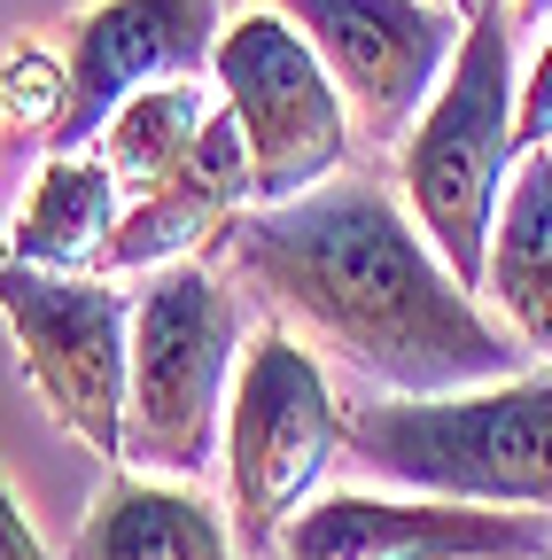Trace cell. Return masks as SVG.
<instances>
[{
  "instance_id": "1",
  "label": "cell",
  "mask_w": 552,
  "mask_h": 560,
  "mask_svg": "<svg viewBox=\"0 0 552 560\" xmlns=\"http://www.w3.org/2000/svg\"><path fill=\"white\" fill-rule=\"evenodd\" d=\"M226 249L234 272H249L272 304H289L397 397L506 382L521 359L474 312L467 280L436 257V242L412 234V219H397V202L366 179H319L312 195L257 202L226 226Z\"/></svg>"
},
{
  "instance_id": "2",
  "label": "cell",
  "mask_w": 552,
  "mask_h": 560,
  "mask_svg": "<svg viewBox=\"0 0 552 560\" xmlns=\"http://www.w3.org/2000/svg\"><path fill=\"white\" fill-rule=\"evenodd\" d=\"M506 32H514L506 0H474L444 86L412 117V140L397 156L412 226L436 242V257L467 289H482L491 219H498V195H506L514 156H521L514 149V39Z\"/></svg>"
},
{
  "instance_id": "3",
  "label": "cell",
  "mask_w": 552,
  "mask_h": 560,
  "mask_svg": "<svg viewBox=\"0 0 552 560\" xmlns=\"http://www.w3.org/2000/svg\"><path fill=\"white\" fill-rule=\"evenodd\" d=\"M351 452L428 499L552 514V374L366 405L351 420Z\"/></svg>"
},
{
  "instance_id": "4",
  "label": "cell",
  "mask_w": 552,
  "mask_h": 560,
  "mask_svg": "<svg viewBox=\"0 0 552 560\" xmlns=\"http://www.w3.org/2000/svg\"><path fill=\"white\" fill-rule=\"evenodd\" d=\"M242 366V319L211 265H156L132 304L125 350V467L202 475L226 436V382Z\"/></svg>"
},
{
  "instance_id": "5",
  "label": "cell",
  "mask_w": 552,
  "mask_h": 560,
  "mask_svg": "<svg viewBox=\"0 0 552 560\" xmlns=\"http://www.w3.org/2000/svg\"><path fill=\"white\" fill-rule=\"evenodd\" d=\"M0 319L16 335L24 382L55 412L62 436H79L94 459H125V350L132 304L109 272H47L9 257L0 265Z\"/></svg>"
},
{
  "instance_id": "6",
  "label": "cell",
  "mask_w": 552,
  "mask_h": 560,
  "mask_svg": "<svg viewBox=\"0 0 552 560\" xmlns=\"http://www.w3.org/2000/svg\"><path fill=\"white\" fill-rule=\"evenodd\" d=\"M351 436L334 420L327 374L312 366V350L289 335H257L234 366L226 397V499H234V537L272 545L304 506L319 475L334 467V444Z\"/></svg>"
},
{
  "instance_id": "7",
  "label": "cell",
  "mask_w": 552,
  "mask_h": 560,
  "mask_svg": "<svg viewBox=\"0 0 552 560\" xmlns=\"http://www.w3.org/2000/svg\"><path fill=\"white\" fill-rule=\"evenodd\" d=\"M219 86L226 109L249 140V179L257 202H289L312 195L319 179H334L351 164V102L327 79L319 47L296 32V16L281 9H249L219 32Z\"/></svg>"
},
{
  "instance_id": "8",
  "label": "cell",
  "mask_w": 552,
  "mask_h": 560,
  "mask_svg": "<svg viewBox=\"0 0 552 560\" xmlns=\"http://www.w3.org/2000/svg\"><path fill=\"white\" fill-rule=\"evenodd\" d=\"M272 9L296 16V32L319 47L327 79L374 140H397L428 109L467 32V9H444V0H272Z\"/></svg>"
},
{
  "instance_id": "9",
  "label": "cell",
  "mask_w": 552,
  "mask_h": 560,
  "mask_svg": "<svg viewBox=\"0 0 552 560\" xmlns=\"http://www.w3.org/2000/svg\"><path fill=\"white\" fill-rule=\"evenodd\" d=\"M289 560H552V514L467 499H312Z\"/></svg>"
},
{
  "instance_id": "10",
  "label": "cell",
  "mask_w": 552,
  "mask_h": 560,
  "mask_svg": "<svg viewBox=\"0 0 552 560\" xmlns=\"http://www.w3.org/2000/svg\"><path fill=\"white\" fill-rule=\"evenodd\" d=\"M219 0H102L71 32V109H62L55 156L94 149V132L117 117V102H132L141 86H172L195 79L219 55Z\"/></svg>"
},
{
  "instance_id": "11",
  "label": "cell",
  "mask_w": 552,
  "mask_h": 560,
  "mask_svg": "<svg viewBox=\"0 0 552 560\" xmlns=\"http://www.w3.org/2000/svg\"><path fill=\"white\" fill-rule=\"evenodd\" d=\"M257 202V179H249V140L234 125V109H211V125H202L195 140V156L141 187L125 210H117V226L102 242V265L94 272H156V265H179L195 242H211L219 226H234L242 210Z\"/></svg>"
},
{
  "instance_id": "12",
  "label": "cell",
  "mask_w": 552,
  "mask_h": 560,
  "mask_svg": "<svg viewBox=\"0 0 552 560\" xmlns=\"http://www.w3.org/2000/svg\"><path fill=\"white\" fill-rule=\"evenodd\" d=\"M482 289L498 296L514 335L552 359V156L521 149L498 219H491V257H482Z\"/></svg>"
},
{
  "instance_id": "13",
  "label": "cell",
  "mask_w": 552,
  "mask_h": 560,
  "mask_svg": "<svg viewBox=\"0 0 552 560\" xmlns=\"http://www.w3.org/2000/svg\"><path fill=\"white\" fill-rule=\"evenodd\" d=\"M117 210H125V179L102 156H86V149L55 156V164H39L32 202L16 210V226H9V257L47 265V272H94Z\"/></svg>"
},
{
  "instance_id": "14",
  "label": "cell",
  "mask_w": 552,
  "mask_h": 560,
  "mask_svg": "<svg viewBox=\"0 0 552 560\" xmlns=\"http://www.w3.org/2000/svg\"><path fill=\"white\" fill-rule=\"evenodd\" d=\"M71 560H234V537H226V522L202 499H187V490L125 475L86 514Z\"/></svg>"
},
{
  "instance_id": "15",
  "label": "cell",
  "mask_w": 552,
  "mask_h": 560,
  "mask_svg": "<svg viewBox=\"0 0 552 560\" xmlns=\"http://www.w3.org/2000/svg\"><path fill=\"white\" fill-rule=\"evenodd\" d=\"M202 125H211V109H202V94H195L187 79H172V86H141L132 102H117V117L94 132V156L125 179V195H141V187L172 179V172L195 156Z\"/></svg>"
},
{
  "instance_id": "16",
  "label": "cell",
  "mask_w": 552,
  "mask_h": 560,
  "mask_svg": "<svg viewBox=\"0 0 552 560\" xmlns=\"http://www.w3.org/2000/svg\"><path fill=\"white\" fill-rule=\"evenodd\" d=\"M62 109H71V55H47V47H0V117L24 140H55Z\"/></svg>"
},
{
  "instance_id": "17",
  "label": "cell",
  "mask_w": 552,
  "mask_h": 560,
  "mask_svg": "<svg viewBox=\"0 0 552 560\" xmlns=\"http://www.w3.org/2000/svg\"><path fill=\"white\" fill-rule=\"evenodd\" d=\"M514 149H552V39H544L529 86H521V102H514Z\"/></svg>"
},
{
  "instance_id": "18",
  "label": "cell",
  "mask_w": 552,
  "mask_h": 560,
  "mask_svg": "<svg viewBox=\"0 0 552 560\" xmlns=\"http://www.w3.org/2000/svg\"><path fill=\"white\" fill-rule=\"evenodd\" d=\"M0 560H47L39 537H32V522H24V506L9 499V482H0Z\"/></svg>"
},
{
  "instance_id": "19",
  "label": "cell",
  "mask_w": 552,
  "mask_h": 560,
  "mask_svg": "<svg viewBox=\"0 0 552 560\" xmlns=\"http://www.w3.org/2000/svg\"><path fill=\"white\" fill-rule=\"evenodd\" d=\"M506 9H514V16H544V9H552V0H506Z\"/></svg>"
},
{
  "instance_id": "20",
  "label": "cell",
  "mask_w": 552,
  "mask_h": 560,
  "mask_svg": "<svg viewBox=\"0 0 552 560\" xmlns=\"http://www.w3.org/2000/svg\"><path fill=\"white\" fill-rule=\"evenodd\" d=\"M444 9H474V0H444Z\"/></svg>"
}]
</instances>
